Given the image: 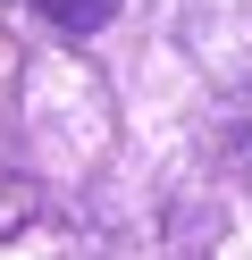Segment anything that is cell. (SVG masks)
Wrapping results in <instances>:
<instances>
[{"mask_svg":"<svg viewBox=\"0 0 252 260\" xmlns=\"http://www.w3.org/2000/svg\"><path fill=\"white\" fill-rule=\"evenodd\" d=\"M34 9H42L59 34H93V25H109V9H118V0H34Z\"/></svg>","mask_w":252,"mask_h":260,"instance_id":"cell-1","label":"cell"}]
</instances>
